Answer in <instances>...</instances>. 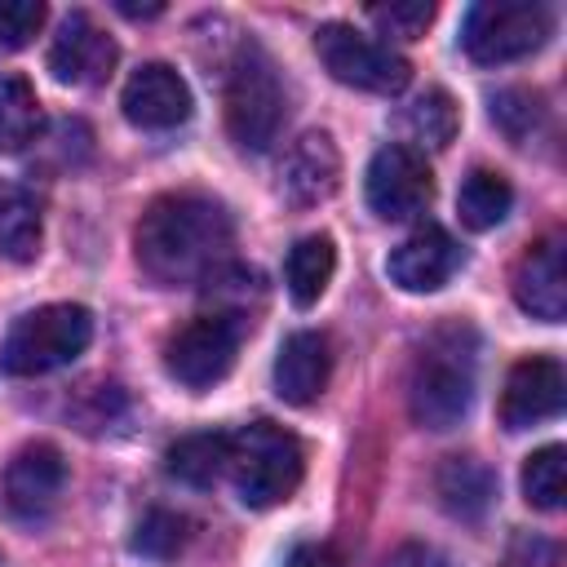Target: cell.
<instances>
[{
	"label": "cell",
	"mask_w": 567,
	"mask_h": 567,
	"mask_svg": "<svg viewBox=\"0 0 567 567\" xmlns=\"http://www.w3.org/2000/svg\"><path fill=\"white\" fill-rule=\"evenodd\" d=\"M563 461H567V452L558 443H545L523 461L527 505H536V509H558L563 505Z\"/></svg>",
	"instance_id": "d4e9b609"
},
{
	"label": "cell",
	"mask_w": 567,
	"mask_h": 567,
	"mask_svg": "<svg viewBox=\"0 0 567 567\" xmlns=\"http://www.w3.org/2000/svg\"><path fill=\"white\" fill-rule=\"evenodd\" d=\"M332 270H337V244L332 235H306L288 248V261H284V288L292 297V306L310 310L328 284H332Z\"/></svg>",
	"instance_id": "ffe728a7"
},
{
	"label": "cell",
	"mask_w": 567,
	"mask_h": 567,
	"mask_svg": "<svg viewBox=\"0 0 567 567\" xmlns=\"http://www.w3.org/2000/svg\"><path fill=\"white\" fill-rule=\"evenodd\" d=\"M514 301L545 323L567 315V239L540 235L514 266Z\"/></svg>",
	"instance_id": "4fadbf2b"
},
{
	"label": "cell",
	"mask_w": 567,
	"mask_h": 567,
	"mask_svg": "<svg viewBox=\"0 0 567 567\" xmlns=\"http://www.w3.org/2000/svg\"><path fill=\"white\" fill-rule=\"evenodd\" d=\"M284 567H346V563H341V554H337L328 540H306V545H297V549L288 554Z\"/></svg>",
	"instance_id": "1f68e13d"
},
{
	"label": "cell",
	"mask_w": 567,
	"mask_h": 567,
	"mask_svg": "<svg viewBox=\"0 0 567 567\" xmlns=\"http://www.w3.org/2000/svg\"><path fill=\"white\" fill-rule=\"evenodd\" d=\"M230 478L248 509L284 505L306 474V452L292 430L275 421H252L239 434H230Z\"/></svg>",
	"instance_id": "3957f363"
},
{
	"label": "cell",
	"mask_w": 567,
	"mask_h": 567,
	"mask_svg": "<svg viewBox=\"0 0 567 567\" xmlns=\"http://www.w3.org/2000/svg\"><path fill=\"white\" fill-rule=\"evenodd\" d=\"M230 244H235V226L226 204L199 190H173L151 199V208L133 230L137 266L159 288L213 279L226 266Z\"/></svg>",
	"instance_id": "6da1fadb"
},
{
	"label": "cell",
	"mask_w": 567,
	"mask_h": 567,
	"mask_svg": "<svg viewBox=\"0 0 567 567\" xmlns=\"http://www.w3.org/2000/svg\"><path fill=\"white\" fill-rule=\"evenodd\" d=\"M461 266V244L443 230V226H421L412 230L385 261L390 279L403 288V292H434L443 288Z\"/></svg>",
	"instance_id": "9a60e30c"
},
{
	"label": "cell",
	"mask_w": 567,
	"mask_h": 567,
	"mask_svg": "<svg viewBox=\"0 0 567 567\" xmlns=\"http://www.w3.org/2000/svg\"><path fill=\"white\" fill-rule=\"evenodd\" d=\"M221 102H226V133L244 151H266L279 137L284 115H288V97H284V84H279L275 62L266 58L261 44L244 40L230 53Z\"/></svg>",
	"instance_id": "277c9868"
},
{
	"label": "cell",
	"mask_w": 567,
	"mask_h": 567,
	"mask_svg": "<svg viewBox=\"0 0 567 567\" xmlns=\"http://www.w3.org/2000/svg\"><path fill=\"white\" fill-rule=\"evenodd\" d=\"M62 487H66V461L53 443H27L22 452H13L9 470H4V509L22 523H35V518H49L62 501Z\"/></svg>",
	"instance_id": "30bf717a"
},
{
	"label": "cell",
	"mask_w": 567,
	"mask_h": 567,
	"mask_svg": "<svg viewBox=\"0 0 567 567\" xmlns=\"http://www.w3.org/2000/svg\"><path fill=\"white\" fill-rule=\"evenodd\" d=\"M40 239H44L40 199L18 182H0V257L27 266L35 261Z\"/></svg>",
	"instance_id": "d6986e66"
},
{
	"label": "cell",
	"mask_w": 567,
	"mask_h": 567,
	"mask_svg": "<svg viewBox=\"0 0 567 567\" xmlns=\"http://www.w3.org/2000/svg\"><path fill=\"white\" fill-rule=\"evenodd\" d=\"M509 208H514V186H509L501 173H492V168H474V173L461 182V190H456V217H461L470 230H492V226H501V221L509 217Z\"/></svg>",
	"instance_id": "7402d4cb"
},
{
	"label": "cell",
	"mask_w": 567,
	"mask_h": 567,
	"mask_svg": "<svg viewBox=\"0 0 567 567\" xmlns=\"http://www.w3.org/2000/svg\"><path fill=\"white\" fill-rule=\"evenodd\" d=\"M115 66V40L84 13H66V22L58 27L53 44H49V71L58 84H97L106 80Z\"/></svg>",
	"instance_id": "5bb4252c"
},
{
	"label": "cell",
	"mask_w": 567,
	"mask_h": 567,
	"mask_svg": "<svg viewBox=\"0 0 567 567\" xmlns=\"http://www.w3.org/2000/svg\"><path fill=\"white\" fill-rule=\"evenodd\" d=\"M567 377L554 354H527L509 368L501 390V425L505 430H532L563 412Z\"/></svg>",
	"instance_id": "8fae6325"
},
{
	"label": "cell",
	"mask_w": 567,
	"mask_h": 567,
	"mask_svg": "<svg viewBox=\"0 0 567 567\" xmlns=\"http://www.w3.org/2000/svg\"><path fill=\"white\" fill-rule=\"evenodd\" d=\"M368 208L381 217V221H403V217H416L430 195H434V173L425 164V155L416 146H403V142H390L372 155L368 164Z\"/></svg>",
	"instance_id": "9c48e42d"
},
{
	"label": "cell",
	"mask_w": 567,
	"mask_h": 567,
	"mask_svg": "<svg viewBox=\"0 0 567 567\" xmlns=\"http://www.w3.org/2000/svg\"><path fill=\"white\" fill-rule=\"evenodd\" d=\"M120 106H124V120H128V124L151 128V133H164V128L186 124L195 102H190L186 80H182L168 62H146V66H137V71L124 80Z\"/></svg>",
	"instance_id": "7c38bea8"
},
{
	"label": "cell",
	"mask_w": 567,
	"mask_h": 567,
	"mask_svg": "<svg viewBox=\"0 0 567 567\" xmlns=\"http://www.w3.org/2000/svg\"><path fill=\"white\" fill-rule=\"evenodd\" d=\"M368 18L385 31V35H403V40H416L430 18H434V4L430 0H394V4H372Z\"/></svg>",
	"instance_id": "f1b7e54d"
},
{
	"label": "cell",
	"mask_w": 567,
	"mask_h": 567,
	"mask_svg": "<svg viewBox=\"0 0 567 567\" xmlns=\"http://www.w3.org/2000/svg\"><path fill=\"white\" fill-rule=\"evenodd\" d=\"M434 492L452 518H483L496 501V474L478 456H447L434 474Z\"/></svg>",
	"instance_id": "ac0fdd59"
},
{
	"label": "cell",
	"mask_w": 567,
	"mask_h": 567,
	"mask_svg": "<svg viewBox=\"0 0 567 567\" xmlns=\"http://www.w3.org/2000/svg\"><path fill=\"white\" fill-rule=\"evenodd\" d=\"M403 124H408V133H412L416 142H425V146H447V142L456 137V128H461V111H456V102H452L443 89H425V93L403 111Z\"/></svg>",
	"instance_id": "cb8c5ba5"
},
{
	"label": "cell",
	"mask_w": 567,
	"mask_h": 567,
	"mask_svg": "<svg viewBox=\"0 0 567 567\" xmlns=\"http://www.w3.org/2000/svg\"><path fill=\"white\" fill-rule=\"evenodd\" d=\"M315 53L319 62L328 66L332 80L350 84V89H363V93H403L408 80H412V66L403 53H394L385 40H372L346 22H323L315 31Z\"/></svg>",
	"instance_id": "52a82bcc"
},
{
	"label": "cell",
	"mask_w": 567,
	"mask_h": 567,
	"mask_svg": "<svg viewBox=\"0 0 567 567\" xmlns=\"http://www.w3.org/2000/svg\"><path fill=\"white\" fill-rule=\"evenodd\" d=\"M186 540H190V518H182L173 509H151L137 523V532H133V549L146 554V558H155V563L177 558L186 549Z\"/></svg>",
	"instance_id": "484cf974"
},
{
	"label": "cell",
	"mask_w": 567,
	"mask_h": 567,
	"mask_svg": "<svg viewBox=\"0 0 567 567\" xmlns=\"http://www.w3.org/2000/svg\"><path fill=\"white\" fill-rule=\"evenodd\" d=\"M381 567H452V563H447L443 549H434V545H425V540H408V545H399L394 554H385Z\"/></svg>",
	"instance_id": "4dcf8cb0"
},
{
	"label": "cell",
	"mask_w": 567,
	"mask_h": 567,
	"mask_svg": "<svg viewBox=\"0 0 567 567\" xmlns=\"http://www.w3.org/2000/svg\"><path fill=\"white\" fill-rule=\"evenodd\" d=\"M49 9L40 0H0V49L13 53V49H27L40 27H44Z\"/></svg>",
	"instance_id": "83f0119b"
},
{
	"label": "cell",
	"mask_w": 567,
	"mask_h": 567,
	"mask_svg": "<svg viewBox=\"0 0 567 567\" xmlns=\"http://www.w3.org/2000/svg\"><path fill=\"white\" fill-rule=\"evenodd\" d=\"M501 567H558V545L545 540V536H536V532H518L505 545Z\"/></svg>",
	"instance_id": "f546056e"
},
{
	"label": "cell",
	"mask_w": 567,
	"mask_h": 567,
	"mask_svg": "<svg viewBox=\"0 0 567 567\" xmlns=\"http://www.w3.org/2000/svg\"><path fill=\"white\" fill-rule=\"evenodd\" d=\"M341 186V151L323 128L301 133L284 155V195L297 208H315L332 199Z\"/></svg>",
	"instance_id": "2e32d148"
},
{
	"label": "cell",
	"mask_w": 567,
	"mask_h": 567,
	"mask_svg": "<svg viewBox=\"0 0 567 567\" xmlns=\"http://www.w3.org/2000/svg\"><path fill=\"white\" fill-rule=\"evenodd\" d=\"M226 465H230V434H221V430L182 434L164 452V470L186 487H213L226 474Z\"/></svg>",
	"instance_id": "44dd1931"
},
{
	"label": "cell",
	"mask_w": 567,
	"mask_h": 567,
	"mask_svg": "<svg viewBox=\"0 0 567 567\" xmlns=\"http://www.w3.org/2000/svg\"><path fill=\"white\" fill-rule=\"evenodd\" d=\"M492 124L509 137V142H527L540 124H545V102L532 89H501L492 97Z\"/></svg>",
	"instance_id": "4316f807"
},
{
	"label": "cell",
	"mask_w": 567,
	"mask_h": 567,
	"mask_svg": "<svg viewBox=\"0 0 567 567\" xmlns=\"http://www.w3.org/2000/svg\"><path fill=\"white\" fill-rule=\"evenodd\" d=\"M478 385V332L461 319L439 323L412 363L408 412L421 430H452L470 416Z\"/></svg>",
	"instance_id": "7a4b0ae2"
},
{
	"label": "cell",
	"mask_w": 567,
	"mask_h": 567,
	"mask_svg": "<svg viewBox=\"0 0 567 567\" xmlns=\"http://www.w3.org/2000/svg\"><path fill=\"white\" fill-rule=\"evenodd\" d=\"M124 18H155V13H164V4H128V0H120L115 4Z\"/></svg>",
	"instance_id": "d6a6232c"
},
{
	"label": "cell",
	"mask_w": 567,
	"mask_h": 567,
	"mask_svg": "<svg viewBox=\"0 0 567 567\" xmlns=\"http://www.w3.org/2000/svg\"><path fill=\"white\" fill-rule=\"evenodd\" d=\"M44 128V111L35 89L22 75H0V151L13 155L22 146H31Z\"/></svg>",
	"instance_id": "603a6c76"
},
{
	"label": "cell",
	"mask_w": 567,
	"mask_h": 567,
	"mask_svg": "<svg viewBox=\"0 0 567 567\" xmlns=\"http://www.w3.org/2000/svg\"><path fill=\"white\" fill-rule=\"evenodd\" d=\"M554 31V13L540 0H483L465 13L461 49L478 66H501L536 53Z\"/></svg>",
	"instance_id": "8992f818"
},
{
	"label": "cell",
	"mask_w": 567,
	"mask_h": 567,
	"mask_svg": "<svg viewBox=\"0 0 567 567\" xmlns=\"http://www.w3.org/2000/svg\"><path fill=\"white\" fill-rule=\"evenodd\" d=\"M328 377H332V346L323 332L301 328V332L284 337V346L275 354V394L284 403H292V408L315 403L328 390Z\"/></svg>",
	"instance_id": "e0dca14e"
},
{
	"label": "cell",
	"mask_w": 567,
	"mask_h": 567,
	"mask_svg": "<svg viewBox=\"0 0 567 567\" xmlns=\"http://www.w3.org/2000/svg\"><path fill=\"white\" fill-rule=\"evenodd\" d=\"M239 341H244V315L230 310L195 315L164 341V368L186 390H208L235 368Z\"/></svg>",
	"instance_id": "ba28073f"
},
{
	"label": "cell",
	"mask_w": 567,
	"mask_h": 567,
	"mask_svg": "<svg viewBox=\"0 0 567 567\" xmlns=\"http://www.w3.org/2000/svg\"><path fill=\"white\" fill-rule=\"evenodd\" d=\"M93 341V315L75 301L35 306L0 341V372L4 377H44L53 368H66L84 346Z\"/></svg>",
	"instance_id": "5b68a950"
}]
</instances>
